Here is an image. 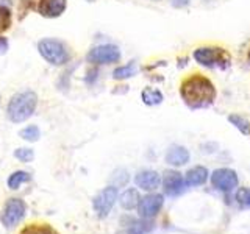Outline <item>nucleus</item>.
I'll return each instance as SVG.
<instances>
[{
  "label": "nucleus",
  "mask_w": 250,
  "mask_h": 234,
  "mask_svg": "<svg viewBox=\"0 0 250 234\" xmlns=\"http://www.w3.org/2000/svg\"><path fill=\"white\" fill-rule=\"evenodd\" d=\"M180 94L185 103L192 109L207 108L216 98V88L207 77L203 75H191L182 83Z\"/></svg>",
  "instance_id": "f257e3e1"
},
{
  "label": "nucleus",
  "mask_w": 250,
  "mask_h": 234,
  "mask_svg": "<svg viewBox=\"0 0 250 234\" xmlns=\"http://www.w3.org/2000/svg\"><path fill=\"white\" fill-rule=\"evenodd\" d=\"M38 106V96L33 91L18 92L11 97L10 103L6 106L8 119L14 123H22L30 119Z\"/></svg>",
  "instance_id": "f03ea898"
},
{
  "label": "nucleus",
  "mask_w": 250,
  "mask_h": 234,
  "mask_svg": "<svg viewBox=\"0 0 250 234\" xmlns=\"http://www.w3.org/2000/svg\"><path fill=\"white\" fill-rule=\"evenodd\" d=\"M38 50H39V55H41L47 62H50L52 66H62L70 59L66 44L58 41V39H50V38L41 39V41L38 42Z\"/></svg>",
  "instance_id": "7ed1b4c3"
},
{
  "label": "nucleus",
  "mask_w": 250,
  "mask_h": 234,
  "mask_svg": "<svg viewBox=\"0 0 250 234\" xmlns=\"http://www.w3.org/2000/svg\"><path fill=\"white\" fill-rule=\"evenodd\" d=\"M194 59L205 67H227L230 62V55L219 47H200L194 50Z\"/></svg>",
  "instance_id": "20e7f679"
},
{
  "label": "nucleus",
  "mask_w": 250,
  "mask_h": 234,
  "mask_svg": "<svg viewBox=\"0 0 250 234\" xmlns=\"http://www.w3.org/2000/svg\"><path fill=\"white\" fill-rule=\"evenodd\" d=\"M25 213H27L25 201L21 198H10L5 203L0 220H2L3 226H6V228H13V226H16L25 217Z\"/></svg>",
  "instance_id": "39448f33"
},
{
  "label": "nucleus",
  "mask_w": 250,
  "mask_h": 234,
  "mask_svg": "<svg viewBox=\"0 0 250 234\" xmlns=\"http://www.w3.org/2000/svg\"><path fill=\"white\" fill-rule=\"evenodd\" d=\"M92 64H114L121 61V50L111 44H102L94 47L86 57Z\"/></svg>",
  "instance_id": "423d86ee"
},
{
  "label": "nucleus",
  "mask_w": 250,
  "mask_h": 234,
  "mask_svg": "<svg viewBox=\"0 0 250 234\" xmlns=\"http://www.w3.org/2000/svg\"><path fill=\"white\" fill-rule=\"evenodd\" d=\"M116 200H117V187L114 186L105 187V189L100 191L96 195V198H94V203H92L94 211H96L99 217H106L111 213Z\"/></svg>",
  "instance_id": "0eeeda50"
},
{
  "label": "nucleus",
  "mask_w": 250,
  "mask_h": 234,
  "mask_svg": "<svg viewBox=\"0 0 250 234\" xmlns=\"http://www.w3.org/2000/svg\"><path fill=\"white\" fill-rule=\"evenodd\" d=\"M238 175L231 169H217L211 175V184L221 192H230L234 187H238Z\"/></svg>",
  "instance_id": "6e6552de"
},
{
  "label": "nucleus",
  "mask_w": 250,
  "mask_h": 234,
  "mask_svg": "<svg viewBox=\"0 0 250 234\" xmlns=\"http://www.w3.org/2000/svg\"><path fill=\"white\" fill-rule=\"evenodd\" d=\"M164 198L160 194H152L146 195L144 198H141L138 203V213L143 218H152L160 213V209L163 208Z\"/></svg>",
  "instance_id": "1a4fd4ad"
},
{
  "label": "nucleus",
  "mask_w": 250,
  "mask_h": 234,
  "mask_svg": "<svg viewBox=\"0 0 250 234\" xmlns=\"http://www.w3.org/2000/svg\"><path fill=\"white\" fill-rule=\"evenodd\" d=\"M67 2L66 0H39L38 11L44 18H60V16L66 11Z\"/></svg>",
  "instance_id": "9d476101"
},
{
  "label": "nucleus",
  "mask_w": 250,
  "mask_h": 234,
  "mask_svg": "<svg viewBox=\"0 0 250 234\" xmlns=\"http://www.w3.org/2000/svg\"><path fill=\"white\" fill-rule=\"evenodd\" d=\"M163 187L167 195H178L185 187V179L182 174L175 170H169L163 176Z\"/></svg>",
  "instance_id": "9b49d317"
},
{
  "label": "nucleus",
  "mask_w": 250,
  "mask_h": 234,
  "mask_svg": "<svg viewBox=\"0 0 250 234\" xmlns=\"http://www.w3.org/2000/svg\"><path fill=\"white\" fill-rule=\"evenodd\" d=\"M135 183L138 187L144 191H155L160 186L161 178L158 175V172L155 170H141L135 176Z\"/></svg>",
  "instance_id": "f8f14e48"
},
{
  "label": "nucleus",
  "mask_w": 250,
  "mask_h": 234,
  "mask_svg": "<svg viewBox=\"0 0 250 234\" xmlns=\"http://www.w3.org/2000/svg\"><path fill=\"white\" fill-rule=\"evenodd\" d=\"M189 161V152L186 150L182 145H174L169 148V152L166 153V162L170 166H185V164Z\"/></svg>",
  "instance_id": "ddd939ff"
},
{
  "label": "nucleus",
  "mask_w": 250,
  "mask_h": 234,
  "mask_svg": "<svg viewBox=\"0 0 250 234\" xmlns=\"http://www.w3.org/2000/svg\"><path fill=\"white\" fill-rule=\"evenodd\" d=\"M208 170L203 166H195L186 172L185 184L186 186H200L208 179Z\"/></svg>",
  "instance_id": "4468645a"
},
{
  "label": "nucleus",
  "mask_w": 250,
  "mask_h": 234,
  "mask_svg": "<svg viewBox=\"0 0 250 234\" xmlns=\"http://www.w3.org/2000/svg\"><path fill=\"white\" fill-rule=\"evenodd\" d=\"M139 200H141V197H139V192L136 189H127L121 195V206L124 209L130 211V209L138 206Z\"/></svg>",
  "instance_id": "2eb2a0df"
},
{
  "label": "nucleus",
  "mask_w": 250,
  "mask_h": 234,
  "mask_svg": "<svg viewBox=\"0 0 250 234\" xmlns=\"http://www.w3.org/2000/svg\"><path fill=\"white\" fill-rule=\"evenodd\" d=\"M30 179H31V175L28 174V172L18 170V172H14V174L10 175V178H8L6 184H8V187H10V189H19V187H21L22 184L28 183Z\"/></svg>",
  "instance_id": "dca6fc26"
},
{
  "label": "nucleus",
  "mask_w": 250,
  "mask_h": 234,
  "mask_svg": "<svg viewBox=\"0 0 250 234\" xmlns=\"http://www.w3.org/2000/svg\"><path fill=\"white\" fill-rule=\"evenodd\" d=\"M141 98H143V101H144L146 105H148V106L160 105L161 101L164 100L161 91L153 89V88H146V89L143 91V94H141Z\"/></svg>",
  "instance_id": "f3484780"
},
{
  "label": "nucleus",
  "mask_w": 250,
  "mask_h": 234,
  "mask_svg": "<svg viewBox=\"0 0 250 234\" xmlns=\"http://www.w3.org/2000/svg\"><path fill=\"white\" fill-rule=\"evenodd\" d=\"M136 72H138V69L135 66V62H128V64L117 67L113 72V77H114V80H127V78L133 77Z\"/></svg>",
  "instance_id": "a211bd4d"
},
{
  "label": "nucleus",
  "mask_w": 250,
  "mask_h": 234,
  "mask_svg": "<svg viewBox=\"0 0 250 234\" xmlns=\"http://www.w3.org/2000/svg\"><path fill=\"white\" fill-rule=\"evenodd\" d=\"M229 120L242 133V135H250V122L247 119H244L242 116L231 114V116H229Z\"/></svg>",
  "instance_id": "6ab92c4d"
},
{
  "label": "nucleus",
  "mask_w": 250,
  "mask_h": 234,
  "mask_svg": "<svg viewBox=\"0 0 250 234\" xmlns=\"http://www.w3.org/2000/svg\"><path fill=\"white\" fill-rule=\"evenodd\" d=\"M21 137L28 140V142H36V140L41 137V131L36 127V125H28L22 131H21Z\"/></svg>",
  "instance_id": "aec40b11"
},
{
  "label": "nucleus",
  "mask_w": 250,
  "mask_h": 234,
  "mask_svg": "<svg viewBox=\"0 0 250 234\" xmlns=\"http://www.w3.org/2000/svg\"><path fill=\"white\" fill-rule=\"evenodd\" d=\"M11 25V13L8 8L0 5V33H3Z\"/></svg>",
  "instance_id": "412c9836"
},
{
  "label": "nucleus",
  "mask_w": 250,
  "mask_h": 234,
  "mask_svg": "<svg viewBox=\"0 0 250 234\" xmlns=\"http://www.w3.org/2000/svg\"><path fill=\"white\" fill-rule=\"evenodd\" d=\"M128 179H130V176H128L127 170H116L114 174H113V176H111V181H113L114 187L125 186V184L128 183Z\"/></svg>",
  "instance_id": "4be33fe9"
},
{
  "label": "nucleus",
  "mask_w": 250,
  "mask_h": 234,
  "mask_svg": "<svg viewBox=\"0 0 250 234\" xmlns=\"http://www.w3.org/2000/svg\"><path fill=\"white\" fill-rule=\"evenodd\" d=\"M22 234H58L57 231H55L53 228H50V226H28V228H25L22 231Z\"/></svg>",
  "instance_id": "5701e85b"
},
{
  "label": "nucleus",
  "mask_w": 250,
  "mask_h": 234,
  "mask_svg": "<svg viewBox=\"0 0 250 234\" xmlns=\"http://www.w3.org/2000/svg\"><path fill=\"white\" fill-rule=\"evenodd\" d=\"M14 156L22 162H30L35 158V152L31 150V148H18V150L14 152Z\"/></svg>",
  "instance_id": "b1692460"
},
{
  "label": "nucleus",
  "mask_w": 250,
  "mask_h": 234,
  "mask_svg": "<svg viewBox=\"0 0 250 234\" xmlns=\"http://www.w3.org/2000/svg\"><path fill=\"white\" fill-rule=\"evenodd\" d=\"M234 198H236V201L241 203V205L250 206V187H241V189H238Z\"/></svg>",
  "instance_id": "393cba45"
},
{
  "label": "nucleus",
  "mask_w": 250,
  "mask_h": 234,
  "mask_svg": "<svg viewBox=\"0 0 250 234\" xmlns=\"http://www.w3.org/2000/svg\"><path fill=\"white\" fill-rule=\"evenodd\" d=\"M8 47H10V44H8V39L0 36V55H5L8 52Z\"/></svg>",
  "instance_id": "a878e982"
},
{
  "label": "nucleus",
  "mask_w": 250,
  "mask_h": 234,
  "mask_svg": "<svg viewBox=\"0 0 250 234\" xmlns=\"http://www.w3.org/2000/svg\"><path fill=\"white\" fill-rule=\"evenodd\" d=\"M86 2H94V0H86Z\"/></svg>",
  "instance_id": "bb28decb"
},
{
  "label": "nucleus",
  "mask_w": 250,
  "mask_h": 234,
  "mask_svg": "<svg viewBox=\"0 0 250 234\" xmlns=\"http://www.w3.org/2000/svg\"><path fill=\"white\" fill-rule=\"evenodd\" d=\"M0 100H2V97H0Z\"/></svg>",
  "instance_id": "cd10ccee"
}]
</instances>
